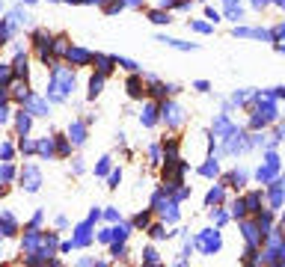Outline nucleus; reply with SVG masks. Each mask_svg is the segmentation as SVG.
<instances>
[{
  "mask_svg": "<svg viewBox=\"0 0 285 267\" xmlns=\"http://www.w3.org/2000/svg\"><path fill=\"white\" fill-rule=\"evenodd\" d=\"M158 110H161V122L167 125L169 131H178V128L187 122L185 107L178 104V101H172V98H164V101L158 104Z\"/></svg>",
  "mask_w": 285,
  "mask_h": 267,
  "instance_id": "nucleus-1",
  "label": "nucleus"
},
{
  "mask_svg": "<svg viewBox=\"0 0 285 267\" xmlns=\"http://www.w3.org/2000/svg\"><path fill=\"white\" fill-rule=\"evenodd\" d=\"M250 178H252V172L247 169V166H235V169H229V172L220 175V184H223L226 190H232V193H241V190L247 187Z\"/></svg>",
  "mask_w": 285,
  "mask_h": 267,
  "instance_id": "nucleus-2",
  "label": "nucleus"
},
{
  "mask_svg": "<svg viewBox=\"0 0 285 267\" xmlns=\"http://www.w3.org/2000/svg\"><path fill=\"white\" fill-rule=\"evenodd\" d=\"M193 247L199 249V252H205V255H214V252H220L223 249V238H220V229L214 226V229H205L196 234V241H193Z\"/></svg>",
  "mask_w": 285,
  "mask_h": 267,
  "instance_id": "nucleus-3",
  "label": "nucleus"
},
{
  "mask_svg": "<svg viewBox=\"0 0 285 267\" xmlns=\"http://www.w3.org/2000/svg\"><path fill=\"white\" fill-rule=\"evenodd\" d=\"M238 226H241V238H244V244L247 247H262V241H265V231L258 229V223L252 220V217H244V220H238Z\"/></svg>",
  "mask_w": 285,
  "mask_h": 267,
  "instance_id": "nucleus-4",
  "label": "nucleus"
},
{
  "mask_svg": "<svg viewBox=\"0 0 285 267\" xmlns=\"http://www.w3.org/2000/svg\"><path fill=\"white\" fill-rule=\"evenodd\" d=\"M244 199V208H247V217H255V214L265 208V187H250L241 193Z\"/></svg>",
  "mask_w": 285,
  "mask_h": 267,
  "instance_id": "nucleus-5",
  "label": "nucleus"
},
{
  "mask_svg": "<svg viewBox=\"0 0 285 267\" xmlns=\"http://www.w3.org/2000/svg\"><path fill=\"white\" fill-rule=\"evenodd\" d=\"M24 110L30 113V116H50V104L42 98V95H36V92H30L27 98H24Z\"/></svg>",
  "mask_w": 285,
  "mask_h": 267,
  "instance_id": "nucleus-6",
  "label": "nucleus"
},
{
  "mask_svg": "<svg viewBox=\"0 0 285 267\" xmlns=\"http://www.w3.org/2000/svg\"><path fill=\"white\" fill-rule=\"evenodd\" d=\"M18 178H21V187H27L30 193L39 190V184H42V172L36 169L33 163H24V166H21V172H18Z\"/></svg>",
  "mask_w": 285,
  "mask_h": 267,
  "instance_id": "nucleus-7",
  "label": "nucleus"
},
{
  "mask_svg": "<svg viewBox=\"0 0 285 267\" xmlns=\"http://www.w3.org/2000/svg\"><path fill=\"white\" fill-rule=\"evenodd\" d=\"M66 60L71 63V69H86V66H92V53L86 51V48H68Z\"/></svg>",
  "mask_w": 285,
  "mask_h": 267,
  "instance_id": "nucleus-8",
  "label": "nucleus"
},
{
  "mask_svg": "<svg viewBox=\"0 0 285 267\" xmlns=\"http://www.w3.org/2000/svg\"><path fill=\"white\" fill-rule=\"evenodd\" d=\"M9 69H12V77H18V80H27V74H30V56H27V51H18Z\"/></svg>",
  "mask_w": 285,
  "mask_h": 267,
  "instance_id": "nucleus-9",
  "label": "nucleus"
},
{
  "mask_svg": "<svg viewBox=\"0 0 285 267\" xmlns=\"http://www.w3.org/2000/svg\"><path fill=\"white\" fill-rule=\"evenodd\" d=\"M92 66H95V71H98V74L110 77V74H113V69H116V56H107V53H92Z\"/></svg>",
  "mask_w": 285,
  "mask_h": 267,
  "instance_id": "nucleus-10",
  "label": "nucleus"
},
{
  "mask_svg": "<svg viewBox=\"0 0 285 267\" xmlns=\"http://www.w3.org/2000/svg\"><path fill=\"white\" fill-rule=\"evenodd\" d=\"M12 122H15V134H18V137H27V134H30V128H33V116L21 107L18 113H12Z\"/></svg>",
  "mask_w": 285,
  "mask_h": 267,
  "instance_id": "nucleus-11",
  "label": "nucleus"
},
{
  "mask_svg": "<svg viewBox=\"0 0 285 267\" xmlns=\"http://www.w3.org/2000/svg\"><path fill=\"white\" fill-rule=\"evenodd\" d=\"M125 89H128L131 98H146V80H143V74H140V71H131V77H128Z\"/></svg>",
  "mask_w": 285,
  "mask_h": 267,
  "instance_id": "nucleus-12",
  "label": "nucleus"
},
{
  "mask_svg": "<svg viewBox=\"0 0 285 267\" xmlns=\"http://www.w3.org/2000/svg\"><path fill=\"white\" fill-rule=\"evenodd\" d=\"M226 196H229V190H226L223 184H214V187L205 193V208H217V205H223Z\"/></svg>",
  "mask_w": 285,
  "mask_h": 267,
  "instance_id": "nucleus-13",
  "label": "nucleus"
},
{
  "mask_svg": "<svg viewBox=\"0 0 285 267\" xmlns=\"http://www.w3.org/2000/svg\"><path fill=\"white\" fill-rule=\"evenodd\" d=\"M223 205L229 208L232 220H244V217H247V208H244V199H241V193H238V196H226V202H223Z\"/></svg>",
  "mask_w": 285,
  "mask_h": 267,
  "instance_id": "nucleus-14",
  "label": "nucleus"
},
{
  "mask_svg": "<svg viewBox=\"0 0 285 267\" xmlns=\"http://www.w3.org/2000/svg\"><path fill=\"white\" fill-rule=\"evenodd\" d=\"M50 39H54V33H50V30H45V27H39V30H33V33H30V42H33L36 51H45V48H50Z\"/></svg>",
  "mask_w": 285,
  "mask_h": 267,
  "instance_id": "nucleus-15",
  "label": "nucleus"
},
{
  "mask_svg": "<svg viewBox=\"0 0 285 267\" xmlns=\"http://www.w3.org/2000/svg\"><path fill=\"white\" fill-rule=\"evenodd\" d=\"M140 122L146 125V128H154V125L161 122V110H158V101H149V104H146L143 116H140Z\"/></svg>",
  "mask_w": 285,
  "mask_h": 267,
  "instance_id": "nucleus-16",
  "label": "nucleus"
},
{
  "mask_svg": "<svg viewBox=\"0 0 285 267\" xmlns=\"http://www.w3.org/2000/svg\"><path fill=\"white\" fill-rule=\"evenodd\" d=\"M15 231H18V220L9 211H0V234H3V238H12Z\"/></svg>",
  "mask_w": 285,
  "mask_h": 267,
  "instance_id": "nucleus-17",
  "label": "nucleus"
},
{
  "mask_svg": "<svg viewBox=\"0 0 285 267\" xmlns=\"http://www.w3.org/2000/svg\"><path fill=\"white\" fill-rule=\"evenodd\" d=\"M68 140H71V145H84L86 142V122H71L68 125Z\"/></svg>",
  "mask_w": 285,
  "mask_h": 267,
  "instance_id": "nucleus-18",
  "label": "nucleus"
},
{
  "mask_svg": "<svg viewBox=\"0 0 285 267\" xmlns=\"http://www.w3.org/2000/svg\"><path fill=\"white\" fill-rule=\"evenodd\" d=\"M68 48H71L68 36H63V33H60V36H54V39H50V48H48V51L54 53V56H66V51H68Z\"/></svg>",
  "mask_w": 285,
  "mask_h": 267,
  "instance_id": "nucleus-19",
  "label": "nucleus"
},
{
  "mask_svg": "<svg viewBox=\"0 0 285 267\" xmlns=\"http://www.w3.org/2000/svg\"><path fill=\"white\" fill-rule=\"evenodd\" d=\"M104 80H107V77L95 71V74L89 77V83H86V95H89V98H98L101 92H104Z\"/></svg>",
  "mask_w": 285,
  "mask_h": 267,
  "instance_id": "nucleus-20",
  "label": "nucleus"
},
{
  "mask_svg": "<svg viewBox=\"0 0 285 267\" xmlns=\"http://www.w3.org/2000/svg\"><path fill=\"white\" fill-rule=\"evenodd\" d=\"M149 238L151 241H167V238H172L175 231H167V223H149Z\"/></svg>",
  "mask_w": 285,
  "mask_h": 267,
  "instance_id": "nucleus-21",
  "label": "nucleus"
},
{
  "mask_svg": "<svg viewBox=\"0 0 285 267\" xmlns=\"http://www.w3.org/2000/svg\"><path fill=\"white\" fill-rule=\"evenodd\" d=\"M149 21H151V24H161V27H164V24H169V21H172V15H169V9H161V6H158V9H149Z\"/></svg>",
  "mask_w": 285,
  "mask_h": 267,
  "instance_id": "nucleus-22",
  "label": "nucleus"
},
{
  "mask_svg": "<svg viewBox=\"0 0 285 267\" xmlns=\"http://www.w3.org/2000/svg\"><path fill=\"white\" fill-rule=\"evenodd\" d=\"M199 175H205V178H217V175H220V163H217V158L205 160V163L199 166Z\"/></svg>",
  "mask_w": 285,
  "mask_h": 267,
  "instance_id": "nucleus-23",
  "label": "nucleus"
},
{
  "mask_svg": "<svg viewBox=\"0 0 285 267\" xmlns=\"http://www.w3.org/2000/svg\"><path fill=\"white\" fill-rule=\"evenodd\" d=\"M211 220H214V226H217V229H223V226H226V223H229V220H232V214L226 211V208H223V205H217V208H214V211H211Z\"/></svg>",
  "mask_w": 285,
  "mask_h": 267,
  "instance_id": "nucleus-24",
  "label": "nucleus"
},
{
  "mask_svg": "<svg viewBox=\"0 0 285 267\" xmlns=\"http://www.w3.org/2000/svg\"><path fill=\"white\" fill-rule=\"evenodd\" d=\"M149 223H151V211H140V214H134V220H131V229H149Z\"/></svg>",
  "mask_w": 285,
  "mask_h": 267,
  "instance_id": "nucleus-25",
  "label": "nucleus"
},
{
  "mask_svg": "<svg viewBox=\"0 0 285 267\" xmlns=\"http://www.w3.org/2000/svg\"><path fill=\"white\" fill-rule=\"evenodd\" d=\"M12 36H15V27L3 18V21H0V48H3V45H9V42H12Z\"/></svg>",
  "mask_w": 285,
  "mask_h": 267,
  "instance_id": "nucleus-26",
  "label": "nucleus"
},
{
  "mask_svg": "<svg viewBox=\"0 0 285 267\" xmlns=\"http://www.w3.org/2000/svg\"><path fill=\"white\" fill-rule=\"evenodd\" d=\"M223 12H226V18H229V21H235V24H241V21H244V15H247V9H244L241 3H238V6H226Z\"/></svg>",
  "mask_w": 285,
  "mask_h": 267,
  "instance_id": "nucleus-27",
  "label": "nucleus"
},
{
  "mask_svg": "<svg viewBox=\"0 0 285 267\" xmlns=\"http://www.w3.org/2000/svg\"><path fill=\"white\" fill-rule=\"evenodd\" d=\"M18 152H21V155H36V140H30V134H27V137H18Z\"/></svg>",
  "mask_w": 285,
  "mask_h": 267,
  "instance_id": "nucleus-28",
  "label": "nucleus"
},
{
  "mask_svg": "<svg viewBox=\"0 0 285 267\" xmlns=\"http://www.w3.org/2000/svg\"><path fill=\"white\" fill-rule=\"evenodd\" d=\"M36 155H42V158H54V140H39L36 142Z\"/></svg>",
  "mask_w": 285,
  "mask_h": 267,
  "instance_id": "nucleus-29",
  "label": "nucleus"
},
{
  "mask_svg": "<svg viewBox=\"0 0 285 267\" xmlns=\"http://www.w3.org/2000/svg\"><path fill=\"white\" fill-rule=\"evenodd\" d=\"M232 36H235V39H255V27H244V24H235V27H232Z\"/></svg>",
  "mask_w": 285,
  "mask_h": 267,
  "instance_id": "nucleus-30",
  "label": "nucleus"
},
{
  "mask_svg": "<svg viewBox=\"0 0 285 267\" xmlns=\"http://www.w3.org/2000/svg\"><path fill=\"white\" fill-rule=\"evenodd\" d=\"M161 42H167L169 48H178V51H196V45H193V42H182V39H167V36H164Z\"/></svg>",
  "mask_w": 285,
  "mask_h": 267,
  "instance_id": "nucleus-31",
  "label": "nucleus"
},
{
  "mask_svg": "<svg viewBox=\"0 0 285 267\" xmlns=\"http://www.w3.org/2000/svg\"><path fill=\"white\" fill-rule=\"evenodd\" d=\"M143 261H146V264H161L158 249H154V247H146V249H143Z\"/></svg>",
  "mask_w": 285,
  "mask_h": 267,
  "instance_id": "nucleus-32",
  "label": "nucleus"
},
{
  "mask_svg": "<svg viewBox=\"0 0 285 267\" xmlns=\"http://www.w3.org/2000/svg\"><path fill=\"white\" fill-rule=\"evenodd\" d=\"M270 39H273V42H285V21L270 27Z\"/></svg>",
  "mask_w": 285,
  "mask_h": 267,
  "instance_id": "nucleus-33",
  "label": "nucleus"
},
{
  "mask_svg": "<svg viewBox=\"0 0 285 267\" xmlns=\"http://www.w3.org/2000/svg\"><path fill=\"white\" fill-rule=\"evenodd\" d=\"M15 158V145L12 142H0V160H12Z\"/></svg>",
  "mask_w": 285,
  "mask_h": 267,
  "instance_id": "nucleus-34",
  "label": "nucleus"
},
{
  "mask_svg": "<svg viewBox=\"0 0 285 267\" xmlns=\"http://www.w3.org/2000/svg\"><path fill=\"white\" fill-rule=\"evenodd\" d=\"M205 18H208L211 24H217V21H223V12H220V9H214V6H205Z\"/></svg>",
  "mask_w": 285,
  "mask_h": 267,
  "instance_id": "nucleus-35",
  "label": "nucleus"
},
{
  "mask_svg": "<svg viewBox=\"0 0 285 267\" xmlns=\"http://www.w3.org/2000/svg\"><path fill=\"white\" fill-rule=\"evenodd\" d=\"M190 27H193L196 33H211V30H214V24H211V21H193Z\"/></svg>",
  "mask_w": 285,
  "mask_h": 267,
  "instance_id": "nucleus-36",
  "label": "nucleus"
},
{
  "mask_svg": "<svg viewBox=\"0 0 285 267\" xmlns=\"http://www.w3.org/2000/svg\"><path fill=\"white\" fill-rule=\"evenodd\" d=\"M12 80V69H9V63H0V83H9Z\"/></svg>",
  "mask_w": 285,
  "mask_h": 267,
  "instance_id": "nucleus-37",
  "label": "nucleus"
},
{
  "mask_svg": "<svg viewBox=\"0 0 285 267\" xmlns=\"http://www.w3.org/2000/svg\"><path fill=\"white\" fill-rule=\"evenodd\" d=\"M110 172V158H101V163L95 166V175H107Z\"/></svg>",
  "mask_w": 285,
  "mask_h": 267,
  "instance_id": "nucleus-38",
  "label": "nucleus"
},
{
  "mask_svg": "<svg viewBox=\"0 0 285 267\" xmlns=\"http://www.w3.org/2000/svg\"><path fill=\"white\" fill-rule=\"evenodd\" d=\"M250 3H252L255 12H262V9H268V6H270V0H250Z\"/></svg>",
  "mask_w": 285,
  "mask_h": 267,
  "instance_id": "nucleus-39",
  "label": "nucleus"
},
{
  "mask_svg": "<svg viewBox=\"0 0 285 267\" xmlns=\"http://www.w3.org/2000/svg\"><path fill=\"white\" fill-rule=\"evenodd\" d=\"M193 89H196V92H211V83H208V80H196Z\"/></svg>",
  "mask_w": 285,
  "mask_h": 267,
  "instance_id": "nucleus-40",
  "label": "nucleus"
},
{
  "mask_svg": "<svg viewBox=\"0 0 285 267\" xmlns=\"http://www.w3.org/2000/svg\"><path fill=\"white\" fill-rule=\"evenodd\" d=\"M119 181H122V172H110V184H107V187H119Z\"/></svg>",
  "mask_w": 285,
  "mask_h": 267,
  "instance_id": "nucleus-41",
  "label": "nucleus"
},
{
  "mask_svg": "<svg viewBox=\"0 0 285 267\" xmlns=\"http://www.w3.org/2000/svg\"><path fill=\"white\" fill-rule=\"evenodd\" d=\"M273 137H276V140H279V142H285V125H279V128L273 131Z\"/></svg>",
  "mask_w": 285,
  "mask_h": 267,
  "instance_id": "nucleus-42",
  "label": "nucleus"
},
{
  "mask_svg": "<svg viewBox=\"0 0 285 267\" xmlns=\"http://www.w3.org/2000/svg\"><path fill=\"white\" fill-rule=\"evenodd\" d=\"M178 6V0H161V9H175Z\"/></svg>",
  "mask_w": 285,
  "mask_h": 267,
  "instance_id": "nucleus-43",
  "label": "nucleus"
},
{
  "mask_svg": "<svg viewBox=\"0 0 285 267\" xmlns=\"http://www.w3.org/2000/svg\"><path fill=\"white\" fill-rule=\"evenodd\" d=\"M84 169H86V166H84V160L77 158V160H74V175H81V172H84Z\"/></svg>",
  "mask_w": 285,
  "mask_h": 267,
  "instance_id": "nucleus-44",
  "label": "nucleus"
},
{
  "mask_svg": "<svg viewBox=\"0 0 285 267\" xmlns=\"http://www.w3.org/2000/svg\"><path fill=\"white\" fill-rule=\"evenodd\" d=\"M270 6H276V9H282L285 12V0H270Z\"/></svg>",
  "mask_w": 285,
  "mask_h": 267,
  "instance_id": "nucleus-45",
  "label": "nucleus"
},
{
  "mask_svg": "<svg viewBox=\"0 0 285 267\" xmlns=\"http://www.w3.org/2000/svg\"><path fill=\"white\" fill-rule=\"evenodd\" d=\"M125 6H143V0H122Z\"/></svg>",
  "mask_w": 285,
  "mask_h": 267,
  "instance_id": "nucleus-46",
  "label": "nucleus"
},
{
  "mask_svg": "<svg viewBox=\"0 0 285 267\" xmlns=\"http://www.w3.org/2000/svg\"><path fill=\"white\" fill-rule=\"evenodd\" d=\"M238 3H241V0H223V9H226V6H238Z\"/></svg>",
  "mask_w": 285,
  "mask_h": 267,
  "instance_id": "nucleus-47",
  "label": "nucleus"
},
{
  "mask_svg": "<svg viewBox=\"0 0 285 267\" xmlns=\"http://www.w3.org/2000/svg\"><path fill=\"white\" fill-rule=\"evenodd\" d=\"M276 53H285V42H276Z\"/></svg>",
  "mask_w": 285,
  "mask_h": 267,
  "instance_id": "nucleus-48",
  "label": "nucleus"
},
{
  "mask_svg": "<svg viewBox=\"0 0 285 267\" xmlns=\"http://www.w3.org/2000/svg\"><path fill=\"white\" fill-rule=\"evenodd\" d=\"M66 3H81V0H66Z\"/></svg>",
  "mask_w": 285,
  "mask_h": 267,
  "instance_id": "nucleus-49",
  "label": "nucleus"
},
{
  "mask_svg": "<svg viewBox=\"0 0 285 267\" xmlns=\"http://www.w3.org/2000/svg\"><path fill=\"white\" fill-rule=\"evenodd\" d=\"M0 12H3V0H0Z\"/></svg>",
  "mask_w": 285,
  "mask_h": 267,
  "instance_id": "nucleus-50",
  "label": "nucleus"
},
{
  "mask_svg": "<svg viewBox=\"0 0 285 267\" xmlns=\"http://www.w3.org/2000/svg\"><path fill=\"white\" fill-rule=\"evenodd\" d=\"M202 3H208V0H202Z\"/></svg>",
  "mask_w": 285,
  "mask_h": 267,
  "instance_id": "nucleus-51",
  "label": "nucleus"
}]
</instances>
